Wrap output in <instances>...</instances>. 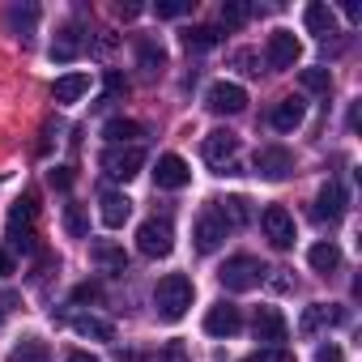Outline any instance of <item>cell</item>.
<instances>
[{
	"label": "cell",
	"mask_w": 362,
	"mask_h": 362,
	"mask_svg": "<svg viewBox=\"0 0 362 362\" xmlns=\"http://www.w3.org/2000/svg\"><path fill=\"white\" fill-rule=\"evenodd\" d=\"M192 298H197V286H192V277H184V273H166V277L153 286V311H158V320H170V324L188 315Z\"/></svg>",
	"instance_id": "1"
},
{
	"label": "cell",
	"mask_w": 362,
	"mask_h": 362,
	"mask_svg": "<svg viewBox=\"0 0 362 362\" xmlns=\"http://www.w3.org/2000/svg\"><path fill=\"white\" fill-rule=\"evenodd\" d=\"M35 214H39V201L35 197H22L9 209V247L22 252V256H30L39 247V239H35Z\"/></svg>",
	"instance_id": "2"
},
{
	"label": "cell",
	"mask_w": 362,
	"mask_h": 362,
	"mask_svg": "<svg viewBox=\"0 0 362 362\" xmlns=\"http://www.w3.org/2000/svg\"><path fill=\"white\" fill-rule=\"evenodd\" d=\"M98 166H103L107 179H119V184H128V179H136L141 166H145V149H141V145H107L103 158H98Z\"/></svg>",
	"instance_id": "3"
},
{
	"label": "cell",
	"mask_w": 362,
	"mask_h": 362,
	"mask_svg": "<svg viewBox=\"0 0 362 362\" xmlns=\"http://www.w3.org/2000/svg\"><path fill=\"white\" fill-rule=\"evenodd\" d=\"M264 264L256 260V256H230L222 269H218V281L226 286V290H235V294H243V290H256L260 281H264Z\"/></svg>",
	"instance_id": "4"
},
{
	"label": "cell",
	"mask_w": 362,
	"mask_h": 362,
	"mask_svg": "<svg viewBox=\"0 0 362 362\" xmlns=\"http://www.w3.org/2000/svg\"><path fill=\"white\" fill-rule=\"evenodd\" d=\"M170 247H175V226H170V218H149V222H141V230H136V252H141V256L162 260V256H170Z\"/></svg>",
	"instance_id": "5"
},
{
	"label": "cell",
	"mask_w": 362,
	"mask_h": 362,
	"mask_svg": "<svg viewBox=\"0 0 362 362\" xmlns=\"http://www.w3.org/2000/svg\"><path fill=\"white\" fill-rule=\"evenodd\" d=\"M201 153H205V162L222 166V175H239V166H235V153H239V136H235L230 128H214V132L205 136Z\"/></svg>",
	"instance_id": "6"
},
{
	"label": "cell",
	"mask_w": 362,
	"mask_h": 362,
	"mask_svg": "<svg viewBox=\"0 0 362 362\" xmlns=\"http://www.w3.org/2000/svg\"><path fill=\"white\" fill-rule=\"evenodd\" d=\"M298 56H303V43L294 39V30H273L269 35V52H264V60H269V69H294L298 64Z\"/></svg>",
	"instance_id": "7"
},
{
	"label": "cell",
	"mask_w": 362,
	"mask_h": 362,
	"mask_svg": "<svg viewBox=\"0 0 362 362\" xmlns=\"http://www.w3.org/2000/svg\"><path fill=\"white\" fill-rule=\"evenodd\" d=\"M260 226H264V239H269L277 252L294 247V218H290L281 205H269V209L260 214Z\"/></svg>",
	"instance_id": "8"
},
{
	"label": "cell",
	"mask_w": 362,
	"mask_h": 362,
	"mask_svg": "<svg viewBox=\"0 0 362 362\" xmlns=\"http://www.w3.org/2000/svg\"><path fill=\"white\" fill-rule=\"evenodd\" d=\"M226 235H230V230H226V222H222V218H218V209L209 205V209L197 218V230H192V239H197V252H201V256L218 252V247L226 243Z\"/></svg>",
	"instance_id": "9"
},
{
	"label": "cell",
	"mask_w": 362,
	"mask_h": 362,
	"mask_svg": "<svg viewBox=\"0 0 362 362\" xmlns=\"http://www.w3.org/2000/svg\"><path fill=\"white\" fill-rule=\"evenodd\" d=\"M252 332H256V341H264V349H277L290 337V324H286V315L277 307H260L256 320H252Z\"/></svg>",
	"instance_id": "10"
},
{
	"label": "cell",
	"mask_w": 362,
	"mask_h": 362,
	"mask_svg": "<svg viewBox=\"0 0 362 362\" xmlns=\"http://www.w3.org/2000/svg\"><path fill=\"white\" fill-rule=\"evenodd\" d=\"M209 111H218V115H239L243 107H247V90L243 86H235V81H218V86H209Z\"/></svg>",
	"instance_id": "11"
},
{
	"label": "cell",
	"mask_w": 362,
	"mask_h": 362,
	"mask_svg": "<svg viewBox=\"0 0 362 362\" xmlns=\"http://www.w3.org/2000/svg\"><path fill=\"white\" fill-rule=\"evenodd\" d=\"M188 179H192V170H188V162L179 158V153H162V158H158V166H153V184H158V188L175 192V188H184Z\"/></svg>",
	"instance_id": "12"
},
{
	"label": "cell",
	"mask_w": 362,
	"mask_h": 362,
	"mask_svg": "<svg viewBox=\"0 0 362 362\" xmlns=\"http://www.w3.org/2000/svg\"><path fill=\"white\" fill-rule=\"evenodd\" d=\"M86 43H90V39H86V30H81L77 22H69V26H60V30H56L52 60H56V64H69V60H77V56L86 52Z\"/></svg>",
	"instance_id": "13"
},
{
	"label": "cell",
	"mask_w": 362,
	"mask_h": 362,
	"mask_svg": "<svg viewBox=\"0 0 362 362\" xmlns=\"http://www.w3.org/2000/svg\"><path fill=\"white\" fill-rule=\"evenodd\" d=\"M239 328H243V315H239L235 303H214L205 311V332L209 337H235Z\"/></svg>",
	"instance_id": "14"
},
{
	"label": "cell",
	"mask_w": 362,
	"mask_h": 362,
	"mask_svg": "<svg viewBox=\"0 0 362 362\" xmlns=\"http://www.w3.org/2000/svg\"><path fill=\"white\" fill-rule=\"evenodd\" d=\"M349 315H345V307H332V303H311L307 311H303V320H298V332L303 337H315L320 328H328V324H345Z\"/></svg>",
	"instance_id": "15"
},
{
	"label": "cell",
	"mask_w": 362,
	"mask_h": 362,
	"mask_svg": "<svg viewBox=\"0 0 362 362\" xmlns=\"http://www.w3.org/2000/svg\"><path fill=\"white\" fill-rule=\"evenodd\" d=\"M294 170V158L281 149V145H264L260 153H256V175L260 179H273V184H277V179H286Z\"/></svg>",
	"instance_id": "16"
},
{
	"label": "cell",
	"mask_w": 362,
	"mask_h": 362,
	"mask_svg": "<svg viewBox=\"0 0 362 362\" xmlns=\"http://www.w3.org/2000/svg\"><path fill=\"white\" fill-rule=\"evenodd\" d=\"M98 218H103L107 230H119V226L132 218V201H128L124 192H103V197H98Z\"/></svg>",
	"instance_id": "17"
},
{
	"label": "cell",
	"mask_w": 362,
	"mask_h": 362,
	"mask_svg": "<svg viewBox=\"0 0 362 362\" xmlns=\"http://www.w3.org/2000/svg\"><path fill=\"white\" fill-rule=\"evenodd\" d=\"M320 222H337V218H345V192H341V184H328L320 188V197H315V209H311Z\"/></svg>",
	"instance_id": "18"
},
{
	"label": "cell",
	"mask_w": 362,
	"mask_h": 362,
	"mask_svg": "<svg viewBox=\"0 0 362 362\" xmlns=\"http://www.w3.org/2000/svg\"><path fill=\"white\" fill-rule=\"evenodd\" d=\"M303 115H307V107H303V98H281V103L273 107V115H269V124H273L277 132H294V128L303 124Z\"/></svg>",
	"instance_id": "19"
},
{
	"label": "cell",
	"mask_w": 362,
	"mask_h": 362,
	"mask_svg": "<svg viewBox=\"0 0 362 362\" xmlns=\"http://www.w3.org/2000/svg\"><path fill=\"white\" fill-rule=\"evenodd\" d=\"M214 209H218V218L226 222V230H235V226H247V222H252V201H247V197L214 201Z\"/></svg>",
	"instance_id": "20"
},
{
	"label": "cell",
	"mask_w": 362,
	"mask_h": 362,
	"mask_svg": "<svg viewBox=\"0 0 362 362\" xmlns=\"http://www.w3.org/2000/svg\"><path fill=\"white\" fill-rule=\"evenodd\" d=\"M81 94H90V73H64L52 86V98L56 103H77Z\"/></svg>",
	"instance_id": "21"
},
{
	"label": "cell",
	"mask_w": 362,
	"mask_h": 362,
	"mask_svg": "<svg viewBox=\"0 0 362 362\" xmlns=\"http://www.w3.org/2000/svg\"><path fill=\"white\" fill-rule=\"evenodd\" d=\"M77 337H90V341H115V324L103 320V315H73L69 320Z\"/></svg>",
	"instance_id": "22"
},
{
	"label": "cell",
	"mask_w": 362,
	"mask_h": 362,
	"mask_svg": "<svg viewBox=\"0 0 362 362\" xmlns=\"http://www.w3.org/2000/svg\"><path fill=\"white\" fill-rule=\"evenodd\" d=\"M303 22H307V30L320 35V39H328V35L337 30V13H332L328 5H320V0H311V5L303 9Z\"/></svg>",
	"instance_id": "23"
},
{
	"label": "cell",
	"mask_w": 362,
	"mask_h": 362,
	"mask_svg": "<svg viewBox=\"0 0 362 362\" xmlns=\"http://www.w3.org/2000/svg\"><path fill=\"white\" fill-rule=\"evenodd\" d=\"M103 136L111 141V145H136V136H145V128L136 124V119H107V128H103Z\"/></svg>",
	"instance_id": "24"
},
{
	"label": "cell",
	"mask_w": 362,
	"mask_h": 362,
	"mask_svg": "<svg viewBox=\"0 0 362 362\" xmlns=\"http://www.w3.org/2000/svg\"><path fill=\"white\" fill-rule=\"evenodd\" d=\"M307 260H311V269H315V273H324V277H328V273H337V269H341V247H337V243H315V247L307 252Z\"/></svg>",
	"instance_id": "25"
},
{
	"label": "cell",
	"mask_w": 362,
	"mask_h": 362,
	"mask_svg": "<svg viewBox=\"0 0 362 362\" xmlns=\"http://www.w3.org/2000/svg\"><path fill=\"white\" fill-rule=\"evenodd\" d=\"M9 362H52V349H47V341H39V337H22V341L13 345Z\"/></svg>",
	"instance_id": "26"
},
{
	"label": "cell",
	"mask_w": 362,
	"mask_h": 362,
	"mask_svg": "<svg viewBox=\"0 0 362 362\" xmlns=\"http://www.w3.org/2000/svg\"><path fill=\"white\" fill-rule=\"evenodd\" d=\"M136 60H141V69H145L149 77H158V73L166 69V52H162L153 39H141V43H136Z\"/></svg>",
	"instance_id": "27"
},
{
	"label": "cell",
	"mask_w": 362,
	"mask_h": 362,
	"mask_svg": "<svg viewBox=\"0 0 362 362\" xmlns=\"http://www.w3.org/2000/svg\"><path fill=\"white\" fill-rule=\"evenodd\" d=\"M9 26H13L22 39H30L35 26H39V5H13V9H9Z\"/></svg>",
	"instance_id": "28"
},
{
	"label": "cell",
	"mask_w": 362,
	"mask_h": 362,
	"mask_svg": "<svg viewBox=\"0 0 362 362\" xmlns=\"http://www.w3.org/2000/svg\"><path fill=\"white\" fill-rule=\"evenodd\" d=\"M184 43H188L192 52H209V47L222 43V30H218V26H192V30H184Z\"/></svg>",
	"instance_id": "29"
},
{
	"label": "cell",
	"mask_w": 362,
	"mask_h": 362,
	"mask_svg": "<svg viewBox=\"0 0 362 362\" xmlns=\"http://www.w3.org/2000/svg\"><path fill=\"white\" fill-rule=\"evenodd\" d=\"M298 81H303V90H311V94H328L332 73H328L324 64H315V69H303V73H298Z\"/></svg>",
	"instance_id": "30"
},
{
	"label": "cell",
	"mask_w": 362,
	"mask_h": 362,
	"mask_svg": "<svg viewBox=\"0 0 362 362\" xmlns=\"http://www.w3.org/2000/svg\"><path fill=\"white\" fill-rule=\"evenodd\" d=\"M64 230L73 239H86L90 235V222H86V209L81 205H64Z\"/></svg>",
	"instance_id": "31"
},
{
	"label": "cell",
	"mask_w": 362,
	"mask_h": 362,
	"mask_svg": "<svg viewBox=\"0 0 362 362\" xmlns=\"http://www.w3.org/2000/svg\"><path fill=\"white\" fill-rule=\"evenodd\" d=\"M94 260H98L103 269H115V273H124V264H128L115 243H94Z\"/></svg>",
	"instance_id": "32"
},
{
	"label": "cell",
	"mask_w": 362,
	"mask_h": 362,
	"mask_svg": "<svg viewBox=\"0 0 362 362\" xmlns=\"http://www.w3.org/2000/svg\"><path fill=\"white\" fill-rule=\"evenodd\" d=\"M252 13H256V9L243 5V0H226V5H222V22H226V26H243Z\"/></svg>",
	"instance_id": "33"
},
{
	"label": "cell",
	"mask_w": 362,
	"mask_h": 362,
	"mask_svg": "<svg viewBox=\"0 0 362 362\" xmlns=\"http://www.w3.org/2000/svg\"><path fill=\"white\" fill-rule=\"evenodd\" d=\"M192 9V0H162V5H153L158 18H184Z\"/></svg>",
	"instance_id": "34"
},
{
	"label": "cell",
	"mask_w": 362,
	"mask_h": 362,
	"mask_svg": "<svg viewBox=\"0 0 362 362\" xmlns=\"http://www.w3.org/2000/svg\"><path fill=\"white\" fill-rule=\"evenodd\" d=\"M243 362H294V354H290L286 345H277V349H260V354H252V358H243Z\"/></svg>",
	"instance_id": "35"
},
{
	"label": "cell",
	"mask_w": 362,
	"mask_h": 362,
	"mask_svg": "<svg viewBox=\"0 0 362 362\" xmlns=\"http://www.w3.org/2000/svg\"><path fill=\"white\" fill-rule=\"evenodd\" d=\"M153 362H192V358H188V349L179 345V341H170V345H166V349H162Z\"/></svg>",
	"instance_id": "36"
},
{
	"label": "cell",
	"mask_w": 362,
	"mask_h": 362,
	"mask_svg": "<svg viewBox=\"0 0 362 362\" xmlns=\"http://www.w3.org/2000/svg\"><path fill=\"white\" fill-rule=\"evenodd\" d=\"M119 94H128V81L119 73H107V103H115Z\"/></svg>",
	"instance_id": "37"
},
{
	"label": "cell",
	"mask_w": 362,
	"mask_h": 362,
	"mask_svg": "<svg viewBox=\"0 0 362 362\" xmlns=\"http://www.w3.org/2000/svg\"><path fill=\"white\" fill-rule=\"evenodd\" d=\"M47 179H52V188H73V166H56Z\"/></svg>",
	"instance_id": "38"
},
{
	"label": "cell",
	"mask_w": 362,
	"mask_h": 362,
	"mask_svg": "<svg viewBox=\"0 0 362 362\" xmlns=\"http://www.w3.org/2000/svg\"><path fill=\"white\" fill-rule=\"evenodd\" d=\"M315 362H341V345H332V341L320 345V349H315Z\"/></svg>",
	"instance_id": "39"
},
{
	"label": "cell",
	"mask_w": 362,
	"mask_h": 362,
	"mask_svg": "<svg viewBox=\"0 0 362 362\" xmlns=\"http://www.w3.org/2000/svg\"><path fill=\"white\" fill-rule=\"evenodd\" d=\"M235 64H239V69H243V73H260V69H256V64H260V60H256V56H252V52H235Z\"/></svg>",
	"instance_id": "40"
},
{
	"label": "cell",
	"mask_w": 362,
	"mask_h": 362,
	"mask_svg": "<svg viewBox=\"0 0 362 362\" xmlns=\"http://www.w3.org/2000/svg\"><path fill=\"white\" fill-rule=\"evenodd\" d=\"M73 298H77V303H86V298H98V286H77V290H73Z\"/></svg>",
	"instance_id": "41"
},
{
	"label": "cell",
	"mask_w": 362,
	"mask_h": 362,
	"mask_svg": "<svg viewBox=\"0 0 362 362\" xmlns=\"http://www.w3.org/2000/svg\"><path fill=\"white\" fill-rule=\"evenodd\" d=\"M9 273H13V256L0 247V277H9Z\"/></svg>",
	"instance_id": "42"
},
{
	"label": "cell",
	"mask_w": 362,
	"mask_h": 362,
	"mask_svg": "<svg viewBox=\"0 0 362 362\" xmlns=\"http://www.w3.org/2000/svg\"><path fill=\"white\" fill-rule=\"evenodd\" d=\"M115 13H119V18H124V22H132V18H136V13H141V5H115Z\"/></svg>",
	"instance_id": "43"
},
{
	"label": "cell",
	"mask_w": 362,
	"mask_h": 362,
	"mask_svg": "<svg viewBox=\"0 0 362 362\" xmlns=\"http://www.w3.org/2000/svg\"><path fill=\"white\" fill-rule=\"evenodd\" d=\"M64 362H98V358H94V354H86V349H73Z\"/></svg>",
	"instance_id": "44"
},
{
	"label": "cell",
	"mask_w": 362,
	"mask_h": 362,
	"mask_svg": "<svg viewBox=\"0 0 362 362\" xmlns=\"http://www.w3.org/2000/svg\"><path fill=\"white\" fill-rule=\"evenodd\" d=\"M5 311H9V298H0V320H5Z\"/></svg>",
	"instance_id": "45"
}]
</instances>
